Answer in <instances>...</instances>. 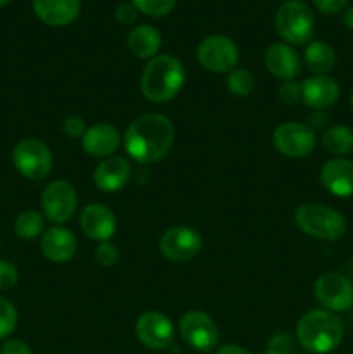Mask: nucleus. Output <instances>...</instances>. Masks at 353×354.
<instances>
[{"mask_svg":"<svg viewBox=\"0 0 353 354\" xmlns=\"http://www.w3.org/2000/svg\"><path fill=\"white\" fill-rule=\"evenodd\" d=\"M175 128L172 121L158 113L144 114L132 121L125 131V149L141 165L158 162L172 151Z\"/></svg>","mask_w":353,"mask_h":354,"instance_id":"f257e3e1","label":"nucleus"},{"mask_svg":"<svg viewBox=\"0 0 353 354\" xmlns=\"http://www.w3.org/2000/svg\"><path fill=\"white\" fill-rule=\"evenodd\" d=\"M345 328L336 313L327 310L307 311L296 325V339L305 351L327 354L334 351L343 341Z\"/></svg>","mask_w":353,"mask_h":354,"instance_id":"f03ea898","label":"nucleus"},{"mask_svg":"<svg viewBox=\"0 0 353 354\" xmlns=\"http://www.w3.org/2000/svg\"><path fill=\"white\" fill-rule=\"evenodd\" d=\"M185 82L183 64L173 55H156L145 64L141 78L142 93L154 104L172 100L182 90Z\"/></svg>","mask_w":353,"mask_h":354,"instance_id":"7ed1b4c3","label":"nucleus"},{"mask_svg":"<svg viewBox=\"0 0 353 354\" xmlns=\"http://www.w3.org/2000/svg\"><path fill=\"white\" fill-rule=\"evenodd\" d=\"M294 223L308 237L336 242L345 237L346 218L325 204H301L294 213Z\"/></svg>","mask_w":353,"mask_h":354,"instance_id":"20e7f679","label":"nucleus"},{"mask_svg":"<svg viewBox=\"0 0 353 354\" xmlns=\"http://www.w3.org/2000/svg\"><path fill=\"white\" fill-rule=\"evenodd\" d=\"M275 31L287 45H305L314 38L315 17L303 0H287L273 17Z\"/></svg>","mask_w":353,"mask_h":354,"instance_id":"39448f33","label":"nucleus"},{"mask_svg":"<svg viewBox=\"0 0 353 354\" xmlns=\"http://www.w3.org/2000/svg\"><path fill=\"white\" fill-rule=\"evenodd\" d=\"M12 162L24 178L40 182L52 169V152L38 138H23L14 147Z\"/></svg>","mask_w":353,"mask_h":354,"instance_id":"423d86ee","label":"nucleus"},{"mask_svg":"<svg viewBox=\"0 0 353 354\" xmlns=\"http://www.w3.org/2000/svg\"><path fill=\"white\" fill-rule=\"evenodd\" d=\"M197 61L211 73H230L239 62V48L225 35H211L197 45Z\"/></svg>","mask_w":353,"mask_h":354,"instance_id":"0eeeda50","label":"nucleus"},{"mask_svg":"<svg viewBox=\"0 0 353 354\" xmlns=\"http://www.w3.org/2000/svg\"><path fill=\"white\" fill-rule=\"evenodd\" d=\"M277 151L286 158L300 159L311 154L317 145V133L310 124L289 121L275 128L272 137Z\"/></svg>","mask_w":353,"mask_h":354,"instance_id":"6e6552de","label":"nucleus"},{"mask_svg":"<svg viewBox=\"0 0 353 354\" xmlns=\"http://www.w3.org/2000/svg\"><path fill=\"white\" fill-rule=\"evenodd\" d=\"M314 296L322 310L331 313L348 311L353 306V283L341 273H324L315 282Z\"/></svg>","mask_w":353,"mask_h":354,"instance_id":"1a4fd4ad","label":"nucleus"},{"mask_svg":"<svg viewBox=\"0 0 353 354\" xmlns=\"http://www.w3.org/2000/svg\"><path fill=\"white\" fill-rule=\"evenodd\" d=\"M78 206L75 187L66 180H54L42 192V209L52 223H66L71 220Z\"/></svg>","mask_w":353,"mask_h":354,"instance_id":"9d476101","label":"nucleus"},{"mask_svg":"<svg viewBox=\"0 0 353 354\" xmlns=\"http://www.w3.org/2000/svg\"><path fill=\"white\" fill-rule=\"evenodd\" d=\"M179 332L183 341L199 353L213 351L218 344V327L210 315L204 311H187L179 324Z\"/></svg>","mask_w":353,"mask_h":354,"instance_id":"9b49d317","label":"nucleus"},{"mask_svg":"<svg viewBox=\"0 0 353 354\" xmlns=\"http://www.w3.org/2000/svg\"><path fill=\"white\" fill-rule=\"evenodd\" d=\"M203 248V237L190 227L168 228L159 239V251L168 261H190Z\"/></svg>","mask_w":353,"mask_h":354,"instance_id":"f8f14e48","label":"nucleus"},{"mask_svg":"<svg viewBox=\"0 0 353 354\" xmlns=\"http://www.w3.org/2000/svg\"><path fill=\"white\" fill-rule=\"evenodd\" d=\"M135 334L145 348L152 351H163L172 346L175 328L166 315L159 311H145L135 324Z\"/></svg>","mask_w":353,"mask_h":354,"instance_id":"ddd939ff","label":"nucleus"},{"mask_svg":"<svg viewBox=\"0 0 353 354\" xmlns=\"http://www.w3.org/2000/svg\"><path fill=\"white\" fill-rule=\"evenodd\" d=\"M341 86L327 75H315L301 85V100L314 111H325L338 102Z\"/></svg>","mask_w":353,"mask_h":354,"instance_id":"4468645a","label":"nucleus"},{"mask_svg":"<svg viewBox=\"0 0 353 354\" xmlns=\"http://www.w3.org/2000/svg\"><path fill=\"white\" fill-rule=\"evenodd\" d=\"M80 227L92 241L107 242L116 234V218L104 204H89L80 214Z\"/></svg>","mask_w":353,"mask_h":354,"instance_id":"2eb2a0df","label":"nucleus"},{"mask_svg":"<svg viewBox=\"0 0 353 354\" xmlns=\"http://www.w3.org/2000/svg\"><path fill=\"white\" fill-rule=\"evenodd\" d=\"M320 182L332 196L353 197V161L346 158H334L320 169Z\"/></svg>","mask_w":353,"mask_h":354,"instance_id":"dca6fc26","label":"nucleus"},{"mask_svg":"<svg viewBox=\"0 0 353 354\" xmlns=\"http://www.w3.org/2000/svg\"><path fill=\"white\" fill-rule=\"evenodd\" d=\"M121 135L116 127L109 123H97L87 128L82 137L83 151L92 158H109L120 149Z\"/></svg>","mask_w":353,"mask_h":354,"instance_id":"f3484780","label":"nucleus"},{"mask_svg":"<svg viewBox=\"0 0 353 354\" xmlns=\"http://www.w3.org/2000/svg\"><path fill=\"white\" fill-rule=\"evenodd\" d=\"M40 249L52 263H68L76 254V237L64 227H52L42 234Z\"/></svg>","mask_w":353,"mask_h":354,"instance_id":"a211bd4d","label":"nucleus"},{"mask_svg":"<svg viewBox=\"0 0 353 354\" xmlns=\"http://www.w3.org/2000/svg\"><path fill=\"white\" fill-rule=\"evenodd\" d=\"M265 66L270 75L284 82H293L301 73V59L287 44H272L265 52Z\"/></svg>","mask_w":353,"mask_h":354,"instance_id":"6ab92c4d","label":"nucleus"},{"mask_svg":"<svg viewBox=\"0 0 353 354\" xmlns=\"http://www.w3.org/2000/svg\"><path fill=\"white\" fill-rule=\"evenodd\" d=\"M82 0H33V12L48 26H68L78 17Z\"/></svg>","mask_w":353,"mask_h":354,"instance_id":"aec40b11","label":"nucleus"},{"mask_svg":"<svg viewBox=\"0 0 353 354\" xmlns=\"http://www.w3.org/2000/svg\"><path fill=\"white\" fill-rule=\"evenodd\" d=\"M132 176V166L123 158H107L93 169V182L97 189L104 192H118L128 183Z\"/></svg>","mask_w":353,"mask_h":354,"instance_id":"412c9836","label":"nucleus"},{"mask_svg":"<svg viewBox=\"0 0 353 354\" xmlns=\"http://www.w3.org/2000/svg\"><path fill=\"white\" fill-rule=\"evenodd\" d=\"M161 33L158 28L149 26V24H141L135 26L128 35V48L132 54L138 59H149L156 57V54L161 48Z\"/></svg>","mask_w":353,"mask_h":354,"instance_id":"4be33fe9","label":"nucleus"},{"mask_svg":"<svg viewBox=\"0 0 353 354\" xmlns=\"http://www.w3.org/2000/svg\"><path fill=\"white\" fill-rule=\"evenodd\" d=\"M303 61L314 75H327L336 64V52L325 41L315 40L310 41L305 48Z\"/></svg>","mask_w":353,"mask_h":354,"instance_id":"5701e85b","label":"nucleus"},{"mask_svg":"<svg viewBox=\"0 0 353 354\" xmlns=\"http://www.w3.org/2000/svg\"><path fill=\"white\" fill-rule=\"evenodd\" d=\"M322 145L329 154L345 158L353 152V130L345 124H334L322 135Z\"/></svg>","mask_w":353,"mask_h":354,"instance_id":"b1692460","label":"nucleus"},{"mask_svg":"<svg viewBox=\"0 0 353 354\" xmlns=\"http://www.w3.org/2000/svg\"><path fill=\"white\" fill-rule=\"evenodd\" d=\"M45 220L38 211H23L14 221V232L23 241H33L44 234Z\"/></svg>","mask_w":353,"mask_h":354,"instance_id":"393cba45","label":"nucleus"},{"mask_svg":"<svg viewBox=\"0 0 353 354\" xmlns=\"http://www.w3.org/2000/svg\"><path fill=\"white\" fill-rule=\"evenodd\" d=\"M255 88V78L248 69L235 68L227 76V90L235 97H248Z\"/></svg>","mask_w":353,"mask_h":354,"instance_id":"a878e982","label":"nucleus"},{"mask_svg":"<svg viewBox=\"0 0 353 354\" xmlns=\"http://www.w3.org/2000/svg\"><path fill=\"white\" fill-rule=\"evenodd\" d=\"M17 325V310L9 299L0 296V341L9 337Z\"/></svg>","mask_w":353,"mask_h":354,"instance_id":"bb28decb","label":"nucleus"},{"mask_svg":"<svg viewBox=\"0 0 353 354\" xmlns=\"http://www.w3.org/2000/svg\"><path fill=\"white\" fill-rule=\"evenodd\" d=\"M137 10L151 17L168 16L176 6V0H132Z\"/></svg>","mask_w":353,"mask_h":354,"instance_id":"cd10ccee","label":"nucleus"},{"mask_svg":"<svg viewBox=\"0 0 353 354\" xmlns=\"http://www.w3.org/2000/svg\"><path fill=\"white\" fill-rule=\"evenodd\" d=\"M93 258H96L97 265L109 268V266H114L118 263V259H120V251H118L116 245L111 244L109 241L100 242L99 248L96 249Z\"/></svg>","mask_w":353,"mask_h":354,"instance_id":"c85d7f7f","label":"nucleus"},{"mask_svg":"<svg viewBox=\"0 0 353 354\" xmlns=\"http://www.w3.org/2000/svg\"><path fill=\"white\" fill-rule=\"evenodd\" d=\"M294 353V342L289 335L279 334L273 335L269 341V346L263 351V354H293Z\"/></svg>","mask_w":353,"mask_h":354,"instance_id":"c756f323","label":"nucleus"},{"mask_svg":"<svg viewBox=\"0 0 353 354\" xmlns=\"http://www.w3.org/2000/svg\"><path fill=\"white\" fill-rule=\"evenodd\" d=\"M19 280V272L16 266L9 261L0 259V290H10L16 287Z\"/></svg>","mask_w":353,"mask_h":354,"instance_id":"7c9ffc66","label":"nucleus"},{"mask_svg":"<svg viewBox=\"0 0 353 354\" xmlns=\"http://www.w3.org/2000/svg\"><path fill=\"white\" fill-rule=\"evenodd\" d=\"M280 102L286 106H294L301 100V85L296 82H284L279 88Z\"/></svg>","mask_w":353,"mask_h":354,"instance_id":"2f4dec72","label":"nucleus"},{"mask_svg":"<svg viewBox=\"0 0 353 354\" xmlns=\"http://www.w3.org/2000/svg\"><path fill=\"white\" fill-rule=\"evenodd\" d=\"M62 131L69 138H82L87 131L85 121L80 116H69L68 120L62 121Z\"/></svg>","mask_w":353,"mask_h":354,"instance_id":"473e14b6","label":"nucleus"},{"mask_svg":"<svg viewBox=\"0 0 353 354\" xmlns=\"http://www.w3.org/2000/svg\"><path fill=\"white\" fill-rule=\"evenodd\" d=\"M348 2L350 0H311L315 9L320 10L322 14H329V16H334V14L345 10L348 7Z\"/></svg>","mask_w":353,"mask_h":354,"instance_id":"72a5a7b5","label":"nucleus"},{"mask_svg":"<svg viewBox=\"0 0 353 354\" xmlns=\"http://www.w3.org/2000/svg\"><path fill=\"white\" fill-rule=\"evenodd\" d=\"M137 12L138 10L134 3L123 2L116 7V10H114V17H116L118 23L132 24V23H135V19H137Z\"/></svg>","mask_w":353,"mask_h":354,"instance_id":"f704fd0d","label":"nucleus"},{"mask_svg":"<svg viewBox=\"0 0 353 354\" xmlns=\"http://www.w3.org/2000/svg\"><path fill=\"white\" fill-rule=\"evenodd\" d=\"M0 354H31V349L21 339H9V341L3 342Z\"/></svg>","mask_w":353,"mask_h":354,"instance_id":"c9c22d12","label":"nucleus"},{"mask_svg":"<svg viewBox=\"0 0 353 354\" xmlns=\"http://www.w3.org/2000/svg\"><path fill=\"white\" fill-rule=\"evenodd\" d=\"M329 123V116L325 111H314V114L310 116V127L314 128L315 131L320 130V128H325V124Z\"/></svg>","mask_w":353,"mask_h":354,"instance_id":"e433bc0d","label":"nucleus"},{"mask_svg":"<svg viewBox=\"0 0 353 354\" xmlns=\"http://www.w3.org/2000/svg\"><path fill=\"white\" fill-rule=\"evenodd\" d=\"M215 354H251L246 348H241L237 344H225L221 348H218V351Z\"/></svg>","mask_w":353,"mask_h":354,"instance_id":"4c0bfd02","label":"nucleus"},{"mask_svg":"<svg viewBox=\"0 0 353 354\" xmlns=\"http://www.w3.org/2000/svg\"><path fill=\"white\" fill-rule=\"evenodd\" d=\"M341 21L348 30H353V6H348L345 10H343Z\"/></svg>","mask_w":353,"mask_h":354,"instance_id":"58836bf2","label":"nucleus"},{"mask_svg":"<svg viewBox=\"0 0 353 354\" xmlns=\"http://www.w3.org/2000/svg\"><path fill=\"white\" fill-rule=\"evenodd\" d=\"M10 2H12V0H0V9H2V7H6V6H9Z\"/></svg>","mask_w":353,"mask_h":354,"instance_id":"ea45409f","label":"nucleus"},{"mask_svg":"<svg viewBox=\"0 0 353 354\" xmlns=\"http://www.w3.org/2000/svg\"><path fill=\"white\" fill-rule=\"evenodd\" d=\"M350 270H352V273H353V256H352V259H350Z\"/></svg>","mask_w":353,"mask_h":354,"instance_id":"a19ab883","label":"nucleus"},{"mask_svg":"<svg viewBox=\"0 0 353 354\" xmlns=\"http://www.w3.org/2000/svg\"><path fill=\"white\" fill-rule=\"evenodd\" d=\"M350 106H352V111H353V92H352V97H350Z\"/></svg>","mask_w":353,"mask_h":354,"instance_id":"79ce46f5","label":"nucleus"}]
</instances>
